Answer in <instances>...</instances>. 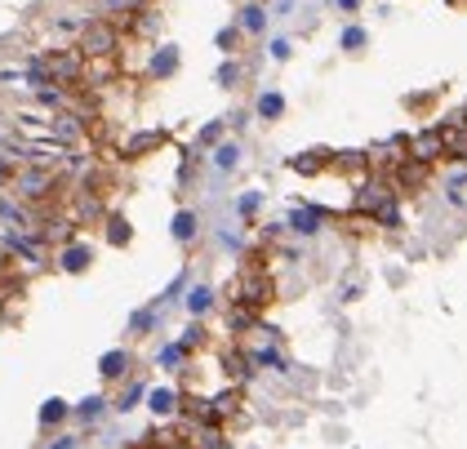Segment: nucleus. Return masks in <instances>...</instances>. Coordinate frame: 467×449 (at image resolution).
<instances>
[{"label": "nucleus", "mask_w": 467, "mask_h": 449, "mask_svg": "<svg viewBox=\"0 0 467 449\" xmlns=\"http://www.w3.org/2000/svg\"><path fill=\"white\" fill-rule=\"evenodd\" d=\"M388 196H392V192H388V187H383V182H370V187H361V196H356V205H361V209H378L383 201H388Z\"/></svg>", "instance_id": "obj_2"}, {"label": "nucleus", "mask_w": 467, "mask_h": 449, "mask_svg": "<svg viewBox=\"0 0 467 449\" xmlns=\"http://www.w3.org/2000/svg\"><path fill=\"white\" fill-rule=\"evenodd\" d=\"M18 187H23L27 201H40V196H49L54 178H49V174H23V178H18Z\"/></svg>", "instance_id": "obj_1"}]
</instances>
